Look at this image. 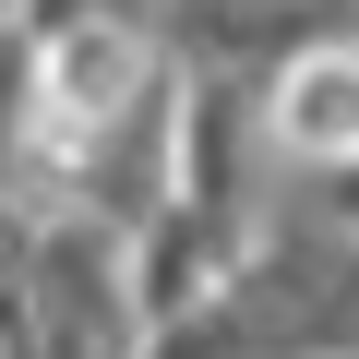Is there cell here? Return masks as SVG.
Instances as JSON below:
<instances>
[{"instance_id": "7a4b0ae2", "label": "cell", "mask_w": 359, "mask_h": 359, "mask_svg": "<svg viewBox=\"0 0 359 359\" xmlns=\"http://www.w3.org/2000/svg\"><path fill=\"white\" fill-rule=\"evenodd\" d=\"M287 204H311V216H335V228L359 240V156H311V168H287Z\"/></svg>"}, {"instance_id": "6da1fadb", "label": "cell", "mask_w": 359, "mask_h": 359, "mask_svg": "<svg viewBox=\"0 0 359 359\" xmlns=\"http://www.w3.org/2000/svg\"><path fill=\"white\" fill-rule=\"evenodd\" d=\"M144 347H156V299H144L132 228H108V216H48L25 359H144Z\"/></svg>"}]
</instances>
